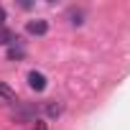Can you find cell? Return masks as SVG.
<instances>
[{
    "instance_id": "5b68a950",
    "label": "cell",
    "mask_w": 130,
    "mask_h": 130,
    "mask_svg": "<svg viewBox=\"0 0 130 130\" xmlns=\"http://www.w3.org/2000/svg\"><path fill=\"white\" fill-rule=\"evenodd\" d=\"M0 97H3V100H8V102H15V92H13L5 82H0Z\"/></svg>"
},
{
    "instance_id": "30bf717a",
    "label": "cell",
    "mask_w": 130,
    "mask_h": 130,
    "mask_svg": "<svg viewBox=\"0 0 130 130\" xmlns=\"http://www.w3.org/2000/svg\"><path fill=\"white\" fill-rule=\"evenodd\" d=\"M3 21H5V8L0 5V26H3Z\"/></svg>"
},
{
    "instance_id": "8992f818",
    "label": "cell",
    "mask_w": 130,
    "mask_h": 130,
    "mask_svg": "<svg viewBox=\"0 0 130 130\" xmlns=\"http://www.w3.org/2000/svg\"><path fill=\"white\" fill-rule=\"evenodd\" d=\"M69 18H72V23H74V26H82V23H84V21H82V18H84V13H82V10H77V8H72V10H69Z\"/></svg>"
},
{
    "instance_id": "7a4b0ae2",
    "label": "cell",
    "mask_w": 130,
    "mask_h": 130,
    "mask_svg": "<svg viewBox=\"0 0 130 130\" xmlns=\"http://www.w3.org/2000/svg\"><path fill=\"white\" fill-rule=\"evenodd\" d=\"M46 77L41 74V72H28V87L31 89H36V92H43L46 89Z\"/></svg>"
},
{
    "instance_id": "ba28073f",
    "label": "cell",
    "mask_w": 130,
    "mask_h": 130,
    "mask_svg": "<svg viewBox=\"0 0 130 130\" xmlns=\"http://www.w3.org/2000/svg\"><path fill=\"white\" fill-rule=\"evenodd\" d=\"M21 56H23V48H21V46H15V43H13V46H10V48H8V59H10V61H13V59H21Z\"/></svg>"
},
{
    "instance_id": "277c9868",
    "label": "cell",
    "mask_w": 130,
    "mask_h": 130,
    "mask_svg": "<svg viewBox=\"0 0 130 130\" xmlns=\"http://www.w3.org/2000/svg\"><path fill=\"white\" fill-rule=\"evenodd\" d=\"M43 110H46V115H48V117H59V115L64 112V105H61V102H56V100H51V102H46V107H43Z\"/></svg>"
},
{
    "instance_id": "6da1fadb",
    "label": "cell",
    "mask_w": 130,
    "mask_h": 130,
    "mask_svg": "<svg viewBox=\"0 0 130 130\" xmlns=\"http://www.w3.org/2000/svg\"><path fill=\"white\" fill-rule=\"evenodd\" d=\"M26 31H28L31 36H43V33L48 31V23H46L43 18H36V21H28V23H26Z\"/></svg>"
},
{
    "instance_id": "3957f363",
    "label": "cell",
    "mask_w": 130,
    "mask_h": 130,
    "mask_svg": "<svg viewBox=\"0 0 130 130\" xmlns=\"http://www.w3.org/2000/svg\"><path fill=\"white\" fill-rule=\"evenodd\" d=\"M13 43H18V36H15L10 28L0 26V46H13Z\"/></svg>"
},
{
    "instance_id": "9c48e42d",
    "label": "cell",
    "mask_w": 130,
    "mask_h": 130,
    "mask_svg": "<svg viewBox=\"0 0 130 130\" xmlns=\"http://www.w3.org/2000/svg\"><path fill=\"white\" fill-rule=\"evenodd\" d=\"M33 130H46V122H43V120H36V127H33Z\"/></svg>"
},
{
    "instance_id": "52a82bcc",
    "label": "cell",
    "mask_w": 130,
    "mask_h": 130,
    "mask_svg": "<svg viewBox=\"0 0 130 130\" xmlns=\"http://www.w3.org/2000/svg\"><path fill=\"white\" fill-rule=\"evenodd\" d=\"M18 117H23V120H33V117H36V107H21V110H18Z\"/></svg>"
}]
</instances>
